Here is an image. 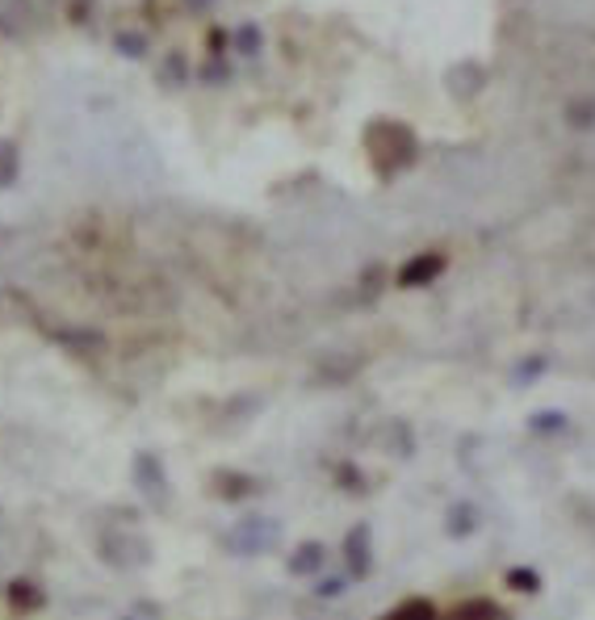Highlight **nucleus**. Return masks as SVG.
<instances>
[{"label":"nucleus","instance_id":"nucleus-1","mask_svg":"<svg viewBox=\"0 0 595 620\" xmlns=\"http://www.w3.org/2000/svg\"><path fill=\"white\" fill-rule=\"evenodd\" d=\"M365 151H369V160H374L381 176H394V172H403L415 160V135L403 122L374 118L365 126Z\"/></svg>","mask_w":595,"mask_h":620},{"label":"nucleus","instance_id":"nucleus-2","mask_svg":"<svg viewBox=\"0 0 595 620\" xmlns=\"http://www.w3.org/2000/svg\"><path fill=\"white\" fill-rule=\"evenodd\" d=\"M440 273H445V256L440 252H424V256H415V261H407L399 268V286H428L432 277H440Z\"/></svg>","mask_w":595,"mask_h":620},{"label":"nucleus","instance_id":"nucleus-3","mask_svg":"<svg viewBox=\"0 0 595 620\" xmlns=\"http://www.w3.org/2000/svg\"><path fill=\"white\" fill-rule=\"evenodd\" d=\"M440 620H503V608L495 599H466V604L449 608Z\"/></svg>","mask_w":595,"mask_h":620},{"label":"nucleus","instance_id":"nucleus-4","mask_svg":"<svg viewBox=\"0 0 595 620\" xmlns=\"http://www.w3.org/2000/svg\"><path fill=\"white\" fill-rule=\"evenodd\" d=\"M114 50L126 55V59H147L151 38H147V30H130V25H122V30H114Z\"/></svg>","mask_w":595,"mask_h":620},{"label":"nucleus","instance_id":"nucleus-5","mask_svg":"<svg viewBox=\"0 0 595 620\" xmlns=\"http://www.w3.org/2000/svg\"><path fill=\"white\" fill-rule=\"evenodd\" d=\"M231 47L239 50V55H248V59H256L264 50V30L256 22H243L231 30Z\"/></svg>","mask_w":595,"mask_h":620},{"label":"nucleus","instance_id":"nucleus-6","mask_svg":"<svg viewBox=\"0 0 595 620\" xmlns=\"http://www.w3.org/2000/svg\"><path fill=\"white\" fill-rule=\"evenodd\" d=\"M190 80V59H185V50H168L164 64H160V84L164 89H181Z\"/></svg>","mask_w":595,"mask_h":620},{"label":"nucleus","instance_id":"nucleus-7","mask_svg":"<svg viewBox=\"0 0 595 620\" xmlns=\"http://www.w3.org/2000/svg\"><path fill=\"white\" fill-rule=\"evenodd\" d=\"M381 620H440V617H436L432 599H403L390 617H381Z\"/></svg>","mask_w":595,"mask_h":620},{"label":"nucleus","instance_id":"nucleus-8","mask_svg":"<svg viewBox=\"0 0 595 620\" xmlns=\"http://www.w3.org/2000/svg\"><path fill=\"white\" fill-rule=\"evenodd\" d=\"M18 181V147L0 139V190H9Z\"/></svg>","mask_w":595,"mask_h":620},{"label":"nucleus","instance_id":"nucleus-9","mask_svg":"<svg viewBox=\"0 0 595 620\" xmlns=\"http://www.w3.org/2000/svg\"><path fill=\"white\" fill-rule=\"evenodd\" d=\"M64 13L72 25H89L96 13V0H64Z\"/></svg>","mask_w":595,"mask_h":620},{"label":"nucleus","instance_id":"nucleus-10","mask_svg":"<svg viewBox=\"0 0 595 620\" xmlns=\"http://www.w3.org/2000/svg\"><path fill=\"white\" fill-rule=\"evenodd\" d=\"M202 80H206V84H227V80H231L227 59H222V55H210V64L202 68Z\"/></svg>","mask_w":595,"mask_h":620},{"label":"nucleus","instance_id":"nucleus-11","mask_svg":"<svg viewBox=\"0 0 595 620\" xmlns=\"http://www.w3.org/2000/svg\"><path fill=\"white\" fill-rule=\"evenodd\" d=\"M227 47H231V34H227L222 25H210V30H206V50H210V55H222Z\"/></svg>","mask_w":595,"mask_h":620},{"label":"nucleus","instance_id":"nucleus-12","mask_svg":"<svg viewBox=\"0 0 595 620\" xmlns=\"http://www.w3.org/2000/svg\"><path fill=\"white\" fill-rule=\"evenodd\" d=\"M215 4H218V0H181V9H185L190 18H206Z\"/></svg>","mask_w":595,"mask_h":620},{"label":"nucleus","instance_id":"nucleus-13","mask_svg":"<svg viewBox=\"0 0 595 620\" xmlns=\"http://www.w3.org/2000/svg\"><path fill=\"white\" fill-rule=\"evenodd\" d=\"M507 583H512V587H520V592H537V578H533V571H512V574H507Z\"/></svg>","mask_w":595,"mask_h":620},{"label":"nucleus","instance_id":"nucleus-14","mask_svg":"<svg viewBox=\"0 0 595 620\" xmlns=\"http://www.w3.org/2000/svg\"><path fill=\"white\" fill-rule=\"evenodd\" d=\"M47 4H50V0H47Z\"/></svg>","mask_w":595,"mask_h":620}]
</instances>
